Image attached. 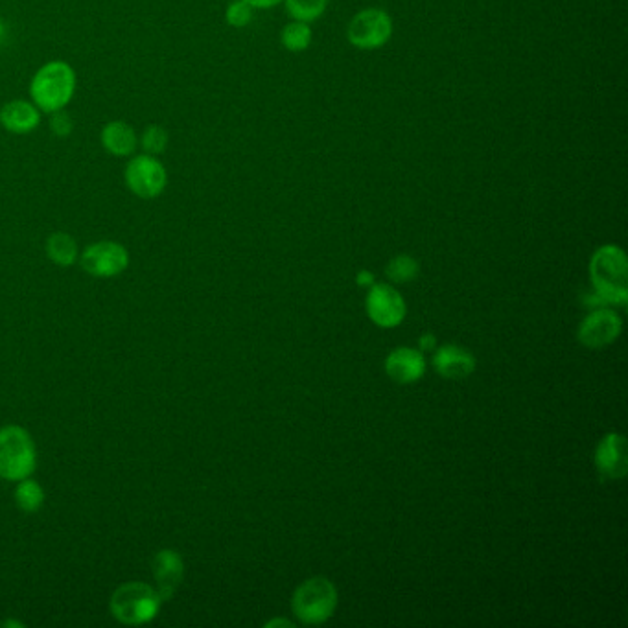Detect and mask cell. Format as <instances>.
I'll return each mask as SVG.
<instances>
[{"label":"cell","instance_id":"23","mask_svg":"<svg viewBox=\"0 0 628 628\" xmlns=\"http://www.w3.org/2000/svg\"><path fill=\"white\" fill-rule=\"evenodd\" d=\"M166 142H168V135L159 126H152V128L146 129L144 135H142V146H144L146 153H150V155L164 152Z\"/></svg>","mask_w":628,"mask_h":628},{"label":"cell","instance_id":"14","mask_svg":"<svg viewBox=\"0 0 628 628\" xmlns=\"http://www.w3.org/2000/svg\"><path fill=\"white\" fill-rule=\"evenodd\" d=\"M183 559L175 551H161L153 560V573L159 582L157 592L163 597V601L170 599L174 595L177 586L183 581Z\"/></svg>","mask_w":628,"mask_h":628},{"label":"cell","instance_id":"20","mask_svg":"<svg viewBox=\"0 0 628 628\" xmlns=\"http://www.w3.org/2000/svg\"><path fill=\"white\" fill-rule=\"evenodd\" d=\"M328 0H286V10L295 21L312 23L326 10Z\"/></svg>","mask_w":628,"mask_h":628},{"label":"cell","instance_id":"12","mask_svg":"<svg viewBox=\"0 0 628 628\" xmlns=\"http://www.w3.org/2000/svg\"><path fill=\"white\" fill-rule=\"evenodd\" d=\"M385 373L398 384H415L426 373V358L420 350L400 347L387 356Z\"/></svg>","mask_w":628,"mask_h":628},{"label":"cell","instance_id":"16","mask_svg":"<svg viewBox=\"0 0 628 628\" xmlns=\"http://www.w3.org/2000/svg\"><path fill=\"white\" fill-rule=\"evenodd\" d=\"M102 144L105 150L118 157H126L137 148V135L124 122H109L102 131Z\"/></svg>","mask_w":628,"mask_h":628},{"label":"cell","instance_id":"2","mask_svg":"<svg viewBox=\"0 0 628 628\" xmlns=\"http://www.w3.org/2000/svg\"><path fill=\"white\" fill-rule=\"evenodd\" d=\"M76 89V74L67 63L52 61L37 70L30 85L34 104L45 113H56L69 104Z\"/></svg>","mask_w":628,"mask_h":628},{"label":"cell","instance_id":"6","mask_svg":"<svg viewBox=\"0 0 628 628\" xmlns=\"http://www.w3.org/2000/svg\"><path fill=\"white\" fill-rule=\"evenodd\" d=\"M393 35L391 17L378 8H369L352 17L347 30L350 43L360 50L384 47Z\"/></svg>","mask_w":628,"mask_h":628},{"label":"cell","instance_id":"11","mask_svg":"<svg viewBox=\"0 0 628 628\" xmlns=\"http://www.w3.org/2000/svg\"><path fill=\"white\" fill-rule=\"evenodd\" d=\"M595 468L599 476L610 481H617L627 476L628 448L627 439L621 433H608L595 450Z\"/></svg>","mask_w":628,"mask_h":628},{"label":"cell","instance_id":"15","mask_svg":"<svg viewBox=\"0 0 628 628\" xmlns=\"http://www.w3.org/2000/svg\"><path fill=\"white\" fill-rule=\"evenodd\" d=\"M39 111L34 105L23 102V100H15L10 104L4 105L0 111V124L8 131L24 135L30 133L32 129L39 126Z\"/></svg>","mask_w":628,"mask_h":628},{"label":"cell","instance_id":"18","mask_svg":"<svg viewBox=\"0 0 628 628\" xmlns=\"http://www.w3.org/2000/svg\"><path fill=\"white\" fill-rule=\"evenodd\" d=\"M15 501L24 512H37L45 503V492L39 483L24 477L15 490Z\"/></svg>","mask_w":628,"mask_h":628},{"label":"cell","instance_id":"21","mask_svg":"<svg viewBox=\"0 0 628 628\" xmlns=\"http://www.w3.org/2000/svg\"><path fill=\"white\" fill-rule=\"evenodd\" d=\"M387 277L396 282V284H406L411 280L417 279L419 275V264L413 256L400 255L393 258L389 262V266L385 269Z\"/></svg>","mask_w":628,"mask_h":628},{"label":"cell","instance_id":"4","mask_svg":"<svg viewBox=\"0 0 628 628\" xmlns=\"http://www.w3.org/2000/svg\"><path fill=\"white\" fill-rule=\"evenodd\" d=\"M163 597L146 582H128L111 597V612L120 623L142 625L159 614Z\"/></svg>","mask_w":628,"mask_h":628},{"label":"cell","instance_id":"19","mask_svg":"<svg viewBox=\"0 0 628 628\" xmlns=\"http://www.w3.org/2000/svg\"><path fill=\"white\" fill-rule=\"evenodd\" d=\"M280 39H282V45L288 48L290 52H303L312 43V30H310L308 23L295 21V23L286 24L282 28Z\"/></svg>","mask_w":628,"mask_h":628},{"label":"cell","instance_id":"1","mask_svg":"<svg viewBox=\"0 0 628 628\" xmlns=\"http://www.w3.org/2000/svg\"><path fill=\"white\" fill-rule=\"evenodd\" d=\"M595 297L603 304L625 306L628 301L627 255L617 245H603L590 260Z\"/></svg>","mask_w":628,"mask_h":628},{"label":"cell","instance_id":"26","mask_svg":"<svg viewBox=\"0 0 628 628\" xmlns=\"http://www.w3.org/2000/svg\"><path fill=\"white\" fill-rule=\"evenodd\" d=\"M358 284H360V286H373V275H371L369 271H361V273H358Z\"/></svg>","mask_w":628,"mask_h":628},{"label":"cell","instance_id":"24","mask_svg":"<svg viewBox=\"0 0 628 628\" xmlns=\"http://www.w3.org/2000/svg\"><path fill=\"white\" fill-rule=\"evenodd\" d=\"M52 129H54V133L59 135V137H67V135H69L70 129H72V122H70L69 115L63 113V109L54 113Z\"/></svg>","mask_w":628,"mask_h":628},{"label":"cell","instance_id":"5","mask_svg":"<svg viewBox=\"0 0 628 628\" xmlns=\"http://www.w3.org/2000/svg\"><path fill=\"white\" fill-rule=\"evenodd\" d=\"M35 468V444L28 431L19 426L0 430V477L21 481Z\"/></svg>","mask_w":628,"mask_h":628},{"label":"cell","instance_id":"3","mask_svg":"<svg viewBox=\"0 0 628 628\" xmlns=\"http://www.w3.org/2000/svg\"><path fill=\"white\" fill-rule=\"evenodd\" d=\"M291 606L304 625H321L338 608V590L326 577H312L295 590Z\"/></svg>","mask_w":628,"mask_h":628},{"label":"cell","instance_id":"27","mask_svg":"<svg viewBox=\"0 0 628 628\" xmlns=\"http://www.w3.org/2000/svg\"><path fill=\"white\" fill-rule=\"evenodd\" d=\"M435 347V338L431 334H426L424 338L420 339V349L430 350Z\"/></svg>","mask_w":628,"mask_h":628},{"label":"cell","instance_id":"28","mask_svg":"<svg viewBox=\"0 0 628 628\" xmlns=\"http://www.w3.org/2000/svg\"><path fill=\"white\" fill-rule=\"evenodd\" d=\"M277 625H284V627H293V623H290L288 619H275V621H271V623H268L266 627H277Z\"/></svg>","mask_w":628,"mask_h":628},{"label":"cell","instance_id":"13","mask_svg":"<svg viewBox=\"0 0 628 628\" xmlns=\"http://www.w3.org/2000/svg\"><path fill=\"white\" fill-rule=\"evenodd\" d=\"M433 367L446 380H465L476 371V358L459 345H444L433 356Z\"/></svg>","mask_w":628,"mask_h":628},{"label":"cell","instance_id":"17","mask_svg":"<svg viewBox=\"0 0 628 628\" xmlns=\"http://www.w3.org/2000/svg\"><path fill=\"white\" fill-rule=\"evenodd\" d=\"M47 251L54 264L72 266L78 256V245L70 234L56 233L48 238Z\"/></svg>","mask_w":628,"mask_h":628},{"label":"cell","instance_id":"22","mask_svg":"<svg viewBox=\"0 0 628 628\" xmlns=\"http://www.w3.org/2000/svg\"><path fill=\"white\" fill-rule=\"evenodd\" d=\"M253 19V6L247 4L245 0H234L233 4L227 8V23L236 28H242L251 23Z\"/></svg>","mask_w":628,"mask_h":628},{"label":"cell","instance_id":"25","mask_svg":"<svg viewBox=\"0 0 628 628\" xmlns=\"http://www.w3.org/2000/svg\"><path fill=\"white\" fill-rule=\"evenodd\" d=\"M247 4H251L253 8H258V10H269V8H273V6H277L280 4L282 0H245Z\"/></svg>","mask_w":628,"mask_h":628},{"label":"cell","instance_id":"9","mask_svg":"<svg viewBox=\"0 0 628 628\" xmlns=\"http://www.w3.org/2000/svg\"><path fill=\"white\" fill-rule=\"evenodd\" d=\"M365 304L374 325L382 328H395L406 317L404 297L389 284H373Z\"/></svg>","mask_w":628,"mask_h":628},{"label":"cell","instance_id":"8","mask_svg":"<svg viewBox=\"0 0 628 628\" xmlns=\"http://www.w3.org/2000/svg\"><path fill=\"white\" fill-rule=\"evenodd\" d=\"M128 251L117 242H98L89 245L82 255V266L89 275L109 279L128 268Z\"/></svg>","mask_w":628,"mask_h":628},{"label":"cell","instance_id":"10","mask_svg":"<svg viewBox=\"0 0 628 628\" xmlns=\"http://www.w3.org/2000/svg\"><path fill=\"white\" fill-rule=\"evenodd\" d=\"M623 328V321L612 308H597L579 326V341L588 349H603L614 343Z\"/></svg>","mask_w":628,"mask_h":628},{"label":"cell","instance_id":"29","mask_svg":"<svg viewBox=\"0 0 628 628\" xmlns=\"http://www.w3.org/2000/svg\"><path fill=\"white\" fill-rule=\"evenodd\" d=\"M0 35H2V24H0Z\"/></svg>","mask_w":628,"mask_h":628},{"label":"cell","instance_id":"7","mask_svg":"<svg viewBox=\"0 0 628 628\" xmlns=\"http://www.w3.org/2000/svg\"><path fill=\"white\" fill-rule=\"evenodd\" d=\"M166 170L153 155H137L126 168V183L129 190L139 198L152 199L163 194L166 187Z\"/></svg>","mask_w":628,"mask_h":628}]
</instances>
